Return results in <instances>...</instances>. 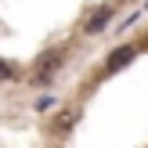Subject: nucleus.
Returning <instances> with one entry per match:
<instances>
[{
    "label": "nucleus",
    "mask_w": 148,
    "mask_h": 148,
    "mask_svg": "<svg viewBox=\"0 0 148 148\" xmlns=\"http://www.w3.org/2000/svg\"><path fill=\"white\" fill-rule=\"evenodd\" d=\"M58 65H62V51H51V54H43L40 62H36V79H40V83H43V79H51V76L58 72Z\"/></svg>",
    "instance_id": "nucleus-1"
},
{
    "label": "nucleus",
    "mask_w": 148,
    "mask_h": 148,
    "mask_svg": "<svg viewBox=\"0 0 148 148\" xmlns=\"http://www.w3.org/2000/svg\"><path fill=\"white\" fill-rule=\"evenodd\" d=\"M108 18H112V7H108V4L105 7H94V14L83 22V33H101V29L108 25Z\"/></svg>",
    "instance_id": "nucleus-2"
},
{
    "label": "nucleus",
    "mask_w": 148,
    "mask_h": 148,
    "mask_svg": "<svg viewBox=\"0 0 148 148\" xmlns=\"http://www.w3.org/2000/svg\"><path fill=\"white\" fill-rule=\"evenodd\" d=\"M134 58H137V51H134V47H116L112 54H108V62H105V65H108V72H116V69H127Z\"/></svg>",
    "instance_id": "nucleus-3"
},
{
    "label": "nucleus",
    "mask_w": 148,
    "mask_h": 148,
    "mask_svg": "<svg viewBox=\"0 0 148 148\" xmlns=\"http://www.w3.org/2000/svg\"><path fill=\"white\" fill-rule=\"evenodd\" d=\"M72 119H76V116H72V112L58 116V119H54V130H69V127H72Z\"/></svg>",
    "instance_id": "nucleus-4"
},
{
    "label": "nucleus",
    "mask_w": 148,
    "mask_h": 148,
    "mask_svg": "<svg viewBox=\"0 0 148 148\" xmlns=\"http://www.w3.org/2000/svg\"><path fill=\"white\" fill-rule=\"evenodd\" d=\"M0 79H14V69H11V62H4V58H0Z\"/></svg>",
    "instance_id": "nucleus-5"
}]
</instances>
